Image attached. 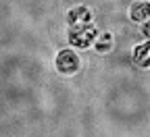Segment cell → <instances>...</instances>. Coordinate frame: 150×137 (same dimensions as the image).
<instances>
[{
  "mask_svg": "<svg viewBox=\"0 0 150 137\" xmlns=\"http://www.w3.org/2000/svg\"><path fill=\"white\" fill-rule=\"evenodd\" d=\"M94 37H96V31L88 25H73L69 29V42L71 46L77 48H90L94 44Z\"/></svg>",
  "mask_w": 150,
  "mask_h": 137,
  "instance_id": "6da1fadb",
  "label": "cell"
},
{
  "mask_svg": "<svg viewBox=\"0 0 150 137\" xmlns=\"http://www.w3.org/2000/svg\"><path fill=\"white\" fill-rule=\"evenodd\" d=\"M79 56L73 50H61L56 54V71L63 75H73L79 71Z\"/></svg>",
  "mask_w": 150,
  "mask_h": 137,
  "instance_id": "7a4b0ae2",
  "label": "cell"
},
{
  "mask_svg": "<svg viewBox=\"0 0 150 137\" xmlns=\"http://www.w3.org/2000/svg\"><path fill=\"white\" fill-rule=\"evenodd\" d=\"M148 15H150V2L148 0H136L129 8V17H131V21H136V23L148 21Z\"/></svg>",
  "mask_w": 150,
  "mask_h": 137,
  "instance_id": "3957f363",
  "label": "cell"
},
{
  "mask_svg": "<svg viewBox=\"0 0 150 137\" xmlns=\"http://www.w3.org/2000/svg\"><path fill=\"white\" fill-rule=\"evenodd\" d=\"M92 21V13L86 6H75L69 11V23L71 25H88Z\"/></svg>",
  "mask_w": 150,
  "mask_h": 137,
  "instance_id": "277c9868",
  "label": "cell"
},
{
  "mask_svg": "<svg viewBox=\"0 0 150 137\" xmlns=\"http://www.w3.org/2000/svg\"><path fill=\"white\" fill-rule=\"evenodd\" d=\"M134 60H136V65L142 67V69L148 67V44L136 46V50H134Z\"/></svg>",
  "mask_w": 150,
  "mask_h": 137,
  "instance_id": "5b68a950",
  "label": "cell"
},
{
  "mask_svg": "<svg viewBox=\"0 0 150 137\" xmlns=\"http://www.w3.org/2000/svg\"><path fill=\"white\" fill-rule=\"evenodd\" d=\"M94 46H96L98 52H108L112 48V35L110 33H100L94 37Z\"/></svg>",
  "mask_w": 150,
  "mask_h": 137,
  "instance_id": "8992f818",
  "label": "cell"
}]
</instances>
